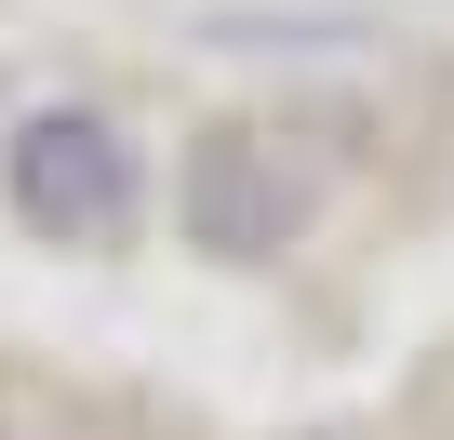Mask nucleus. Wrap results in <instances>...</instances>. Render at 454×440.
<instances>
[{
	"mask_svg": "<svg viewBox=\"0 0 454 440\" xmlns=\"http://www.w3.org/2000/svg\"><path fill=\"white\" fill-rule=\"evenodd\" d=\"M308 213H321V174L294 160V134H254V120H214L174 174V228L227 267H268L281 241H308Z\"/></svg>",
	"mask_w": 454,
	"mask_h": 440,
	"instance_id": "f257e3e1",
	"label": "nucleus"
},
{
	"mask_svg": "<svg viewBox=\"0 0 454 440\" xmlns=\"http://www.w3.org/2000/svg\"><path fill=\"white\" fill-rule=\"evenodd\" d=\"M0 200H14V228H41V241H67V254L121 241V228H134V147H121V120H94V107H27L14 147H0Z\"/></svg>",
	"mask_w": 454,
	"mask_h": 440,
	"instance_id": "f03ea898",
	"label": "nucleus"
}]
</instances>
